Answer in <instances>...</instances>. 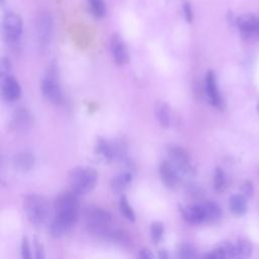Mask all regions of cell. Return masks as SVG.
Instances as JSON below:
<instances>
[{
  "instance_id": "obj_1",
  "label": "cell",
  "mask_w": 259,
  "mask_h": 259,
  "mask_svg": "<svg viewBox=\"0 0 259 259\" xmlns=\"http://www.w3.org/2000/svg\"><path fill=\"white\" fill-rule=\"evenodd\" d=\"M68 179L72 190L78 195H84L95 187L98 173L92 167L80 166L71 170Z\"/></svg>"
},
{
  "instance_id": "obj_2",
  "label": "cell",
  "mask_w": 259,
  "mask_h": 259,
  "mask_svg": "<svg viewBox=\"0 0 259 259\" xmlns=\"http://www.w3.org/2000/svg\"><path fill=\"white\" fill-rule=\"evenodd\" d=\"M23 209L28 221L37 227L45 225L50 217V207L47 200L37 194H29L24 197Z\"/></svg>"
},
{
  "instance_id": "obj_3",
  "label": "cell",
  "mask_w": 259,
  "mask_h": 259,
  "mask_svg": "<svg viewBox=\"0 0 259 259\" xmlns=\"http://www.w3.org/2000/svg\"><path fill=\"white\" fill-rule=\"evenodd\" d=\"M85 222L88 229L97 235H108L111 232L112 217L102 208L92 207L86 210Z\"/></svg>"
},
{
  "instance_id": "obj_4",
  "label": "cell",
  "mask_w": 259,
  "mask_h": 259,
  "mask_svg": "<svg viewBox=\"0 0 259 259\" xmlns=\"http://www.w3.org/2000/svg\"><path fill=\"white\" fill-rule=\"evenodd\" d=\"M169 161L178 171L181 177H190L194 174V169L191 164L187 152L179 146H169L167 148Z\"/></svg>"
},
{
  "instance_id": "obj_5",
  "label": "cell",
  "mask_w": 259,
  "mask_h": 259,
  "mask_svg": "<svg viewBox=\"0 0 259 259\" xmlns=\"http://www.w3.org/2000/svg\"><path fill=\"white\" fill-rule=\"evenodd\" d=\"M78 214L56 213L50 225V233L54 238H61L66 235L76 224Z\"/></svg>"
},
{
  "instance_id": "obj_6",
  "label": "cell",
  "mask_w": 259,
  "mask_h": 259,
  "mask_svg": "<svg viewBox=\"0 0 259 259\" xmlns=\"http://www.w3.org/2000/svg\"><path fill=\"white\" fill-rule=\"evenodd\" d=\"M79 200L78 194L72 191H66L58 195L55 200L56 213H70L78 214Z\"/></svg>"
},
{
  "instance_id": "obj_7",
  "label": "cell",
  "mask_w": 259,
  "mask_h": 259,
  "mask_svg": "<svg viewBox=\"0 0 259 259\" xmlns=\"http://www.w3.org/2000/svg\"><path fill=\"white\" fill-rule=\"evenodd\" d=\"M3 33L9 42L19 39L22 32V20L16 13H7L3 18Z\"/></svg>"
},
{
  "instance_id": "obj_8",
  "label": "cell",
  "mask_w": 259,
  "mask_h": 259,
  "mask_svg": "<svg viewBox=\"0 0 259 259\" xmlns=\"http://www.w3.org/2000/svg\"><path fill=\"white\" fill-rule=\"evenodd\" d=\"M41 92L51 102L58 104L62 100V90L56 75L49 73L41 80Z\"/></svg>"
},
{
  "instance_id": "obj_9",
  "label": "cell",
  "mask_w": 259,
  "mask_h": 259,
  "mask_svg": "<svg viewBox=\"0 0 259 259\" xmlns=\"http://www.w3.org/2000/svg\"><path fill=\"white\" fill-rule=\"evenodd\" d=\"M236 24L241 32V35L246 38H255L257 37V24H258V17L251 14L246 13L240 15L236 19Z\"/></svg>"
},
{
  "instance_id": "obj_10",
  "label": "cell",
  "mask_w": 259,
  "mask_h": 259,
  "mask_svg": "<svg viewBox=\"0 0 259 259\" xmlns=\"http://www.w3.org/2000/svg\"><path fill=\"white\" fill-rule=\"evenodd\" d=\"M11 124L17 133L28 132L33 124V116L30 110L25 107L15 109L11 118Z\"/></svg>"
},
{
  "instance_id": "obj_11",
  "label": "cell",
  "mask_w": 259,
  "mask_h": 259,
  "mask_svg": "<svg viewBox=\"0 0 259 259\" xmlns=\"http://www.w3.org/2000/svg\"><path fill=\"white\" fill-rule=\"evenodd\" d=\"M53 21L51 15L48 13H41L36 19V35L38 44L41 48H45L50 41L52 35Z\"/></svg>"
},
{
  "instance_id": "obj_12",
  "label": "cell",
  "mask_w": 259,
  "mask_h": 259,
  "mask_svg": "<svg viewBox=\"0 0 259 259\" xmlns=\"http://www.w3.org/2000/svg\"><path fill=\"white\" fill-rule=\"evenodd\" d=\"M110 48H111V53H112L114 62L118 66L125 65L128 62L130 54H128L127 47L119 35L117 34L112 35L110 40Z\"/></svg>"
},
{
  "instance_id": "obj_13",
  "label": "cell",
  "mask_w": 259,
  "mask_h": 259,
  "mask_svg": "<svg viewBox=\"0 0 259 259\" xmlns=\"http://www.w3.org/2000/svg\"><path fill=\"white\" fill-rule=\"evenodd\" d=\"M205 93L209 102L217 108L223 107V99L218 89L215 75L212 71H208L205 76Z\"/></svg>"
},
{
  "instance_id": "obj_14",
  "label": "cell",
  "mask_w": 259,
  "mask_h": 259,
  "mask_svg": "<svg viewBox=\"0 0 259 259\" xmlns=\"http://www.w3.org/2000/svg\"><path fill=\"white\" fill-rule=\"evenodd\" d=\"M1 89L4 99L7 101H15L21 95V87L14 76H6L1 79Z\"/></svg>"
},
{
  "instance_id": "obj_15",
  "label": "cell",
  "mask_w": 259,
  "mask_h": 259,
  "mask_svg": "<svg viewBox=\"0 0 259 259\" xmlns=\"http://www.w3.org/2000/svg\"><path fill=\"white\" fill-rule=\"evenodd\" d=\"M159 173L161 180L164 182V184L167 187L171 188L175 187L181 178L180 174L169 160H165L160 164Z\"/></svg>"
},
{
  "instance_id": "obj_16",
  "label": "cell",
  "mask_w": 259,
  "mask_h": 259,
  "mask_svg": "<svg viewBox=\"0 0 259 259\" xmlns=\"http://www.w3.org/2000/svg\"><path fill=\"white\" fill-rule=\"evenodd\" d=\"M35 164V156L30 151H22L15 155L13 166L20 172H27L33 168Z\"/></svg>"
},
{
  "instance_id": "obj_17",
  "label": "cell",
  "mask_w": 259,
  "mask_h": 259,
  "mask_svg": "<svg viewBox=\"0 0 259 259\" xmlns=\"http://www.w3.org/2000/svg\"><path fill=\"white\" fill-rule=\"evenodd\" d=\"M181 214L189 224H200L205 222V214L201 203L183 207L181 209Z\"/></svg>"
},
{
  "instance_id": "obj_18",
  "label": "cell",
  "mask_w": 259,
  "mask_h": 259,
  "mask_svg": "<svg viewBox=\"0 0 259 259\" xmlns=\"http://www.w3.org/2000/svg\"><path fill=\"white\" fill-rule=\"evenodd\" d=\"M95 153L103 161L110 162L115 159L114 143H110L104 139H98L95 144Z\"/></svg>"
},
{
  "instance_id": "obj_19",
  "label": "cell",
  "mask_w": 259,
  "mask_h": 259,
  "mask_svg": "<svg viewBox=\"0 0 259 259\" xmlns=\"http://www.w3.org/2000/svg\"><path fill=\"white\" fill-rule=\"evenodd\" d=\"M155 114L159 123L163 127H169L171 123V110L164 101H157L155 104Z\"/></svg>"
},
{
  "instance_id": "obj_20",
  "label": "cell",
  "mask_w": 259,
  "mask_h": 259,
  "mask_svg": "<svg viewBox=\"0 0 259 259\" xmlns=\"http://www.w3.org/2000/svg\"><path fill=\"white\" fill-rule=\"evenodd\" d=\"M252 253V245L247 240H239L230 243V257H249Z\"/></svg>"
},
{
  "instance_id": "obj_21",
  "label": "cell",
  "mask_w": 259,
  "mask_h": 259,
  "mask_svg": "<svg viewBox=\"0 0 259 259\" xmlns=\"http://www.w3.org/2000/svg\"><path fill=\"white\" fill-rule=\"evenodd\" d=\"M230 210L238 217H241L247 211V200L244 194H235L229 200Z\"/></svg>"
},
{
  "instance_id": "obj_22",
  "label": "cell",
  "mask_w": 259,
  "mask_h": 259,
  "mask_svg": "<svg viewBox=\"0 0 259 259\" xmlns=\"http://www.w3.org/2000/svg\"><path fill=\"white\" fill-rule=\"evenodd\" d=\"M204 214H205V222L207 223H214L222 218V208L215 201H204L201 203Z\"/></svg>"
},
{
  "instance_id": "obj_23",
  "label": "cell",
  "mask_w": 259,
  "mask_h": 259,
  "mask_svg": "<svg viewBox=\"0 0 259 259\" xmlns=\"http://www.w3.org/2000/svg\"><path fill=\"white\" fill-rule=\"evenodd\" d=\"M133 175L131 172H122L117 174L113 179L111 180V187L116 192H121L124 189H126L130 184L132 183Z\"/></svg>"
},
{
  "instance_id": "obj_24",
  "label": "cell",
  "mask_w": 259,
  "mask_h": 259,
  "mask_svg": "<svg viewBox=\"0 0 259 259\" xmlns=\"http://www.w3.org/2000/svg\"><path fill=\"white\" fill-rule=\"evenodd\" d=\"M119 209H120V212L123 214V217L128 220V221H132L134 222L135 219H136V215H135V211L132 207V205L130 204L127 198L124 196V195H121L120 198H119Z\"/></svg>"
},
{
  "instance_id": "obj_25",
  "label": "cell",
  "mask_w": 259,
  "mask_h": 259,
  "mask_svg": "<svg viewBox=\"0 0 259 259\" xmlns=\"http://www.w3.org/2000/svg\"><path fill=\"white\" fill-rule=\"evenodd\" d=\"M213 187L217 191H223L227 187V176L223 169L217 168L213 174Z\"/></svg>"
},
{
  "instance_id": "obj_26",
  "label": "cell",
  "mask_w": 259,
  "mask_h": 259,
  "mask_svg": "<svg viewBox=\"0 0 259 259\" xmlns=\"http://www.w3.org/2000/svg\"><path fill=\"white\" fill-rule=\"evenodd\" d=\"M91 13L95 17H103L106 12V5L103 0H88Z\"/></svg>"
},
{
  "instance_id": "obj_27",
  "label": "cell",
  "mask_w": 259,
  "mask_h": 259,
  "mask_svg": "<svg viewBox=\"0 0 259 259\" xmlns=\"http://www.w3.org/2000/svg\"><path fill=\"white\" fill-rule=\"evenodd\" d=\"M150 233H151V237L152 240L155 243H159L163 237L164 234V226L162 223L160 222H154L151 224V228H150Z\"/></svg>"
},
{
  "instance_id": "obj_28",
  "label": "cell",
  "mask_w": 259,
  "mask_h": 259,
  "mask_svg": "<svg viewBox=\"0 0 259 259\" xmlns=\"http://www.w3.org/2000/svg\"><path fill=\"white\" fill-rule=\"evenodd\" d=\"M179 256L181 258H192L196 256V249L191 244H183L179 250Z\"/></svg>"
},
{
  "instance_id": "obj_29",
  "label": "cell",
  "mask_w": 259,
  "mask_h": 259,
  "mask_svg": "<svg viewBox=\"0 0 259 259\" xmlns=\"http://www.w3.org/2000/svg\"><path fill=\"white\" fill-rule=\"evenodd\" d=\"M11 72V62L8 58L3 57L1 60V66H0V73H1V79L9 76Z\"/></svg>"
},
{
  "instance_id": "obj_30",
  "label": "cell",
  "mask_w": 259,
  "mask_h": 259,
  "mask_svg": "<svg viewBox=\"0 0 259 259\" xmlns=\"http://www.w3.org/2000/svg\"><path fill=\"white\" fill-rule=\"evenodd\" d=\"M21 256L22 258H30V247H29V242L27 237H23L21 241Z\"/></svg>"
},
{
  "instance_id": "obj_31",
  "label": "cell",
  "mask_w": 259,
  "mask_h": 259,
  "mask_svg": "<svg viewBox=\"0 0 259 259\" xmlns=\"http://www.w3.org/2000/svg\"><path fill=\"white\" fill-rule=\"evenodd\" d=\"M183 14H184L185 20L187 22H191L192 21V17H193L192 9H191V6H190V4L188 2H184L183 3Z\"/></svg>"
},
{
  "instance_id": "obj_32",
  "label": "cell",
  "mask_w": 259,
  "mask_h": 259,
  "mask_svg": "<svg viewBox=\"0 0 259 259\" xmlns=\"http://www.w3.org/2000/svg\"><path fill=\"white\" fill-rule=\"evenodd\" d=\"M242 191L245 196H251L253 193V186L250 181H245L242 185Z\"/></svg>"
},
{
  "instance_id": "obj_33",
  "label": "cell",
  "mask_w": 259,
  "mask_h": 259,
  "mask_svg": "<svg viewBox=\"0 0 259 259\" xmlns=\"http://www.w3.org/2000/svg\"><path fill=\"white\" fill-rule=\"evenodd\" d=\"M34 249H35V257L36 258H44L45 257L44 247H42V245L36 239L34 241Z\"/></svg>"
},
{
  "instance_id": "obj_34",
  "label": "cell",
  "mask_w": 259,
  "mask_h": 259,
  "mask_svg": "<svg viewBox=\"0 0 259 259\" xmlns=\"http://www.w3.org/2000/svg\"><path fill=\"white\" fill-rule=\"evenodd\" d=\"M139 256L141 258H153L154 254L149 249H142L139 253Z\"/></svg>"
},
{
  "instance_id": "obj_35",
  "label": "cell",
  "mask_w": 259,
  "mask_h": 259,
  "mask_svg": "<svg viewBox=\"0 0 259 259\" xmlns=\"http://www.w3.org/2000/svg\"><path fill=\"white\" fill-rule=\"evenodd\" d=\"M159 257H160V258H167V257H168V255L165 253V251H163V252H160Z\"/></svg>"
},
{
  "instance_id": "obj_36",
  "label": "cell",
  "mask_w": 259,
  "mask_h": 259,
  "mask_svg": "<svg viewBox=\"0 0 259 259\" xmlns=\"http://www.w3.org/2000/svg\"><path fill=\"white\" fill-rule=\"evenodd\" d=\"M257 37H259V17H258V24H257Z\"/></svg>"
},
{
  "instance_id": "obj_37",
  "label": "cell",
  "mask_w": 259,
  "mask_h": 259,
  "mask_svg": "<svg viewBox=\"0 0 259 259\" xmlns=\"http://www.w3.org/2000/svg\"><path fill=\"white\" fill-rule=\"evenodd\" d=\"M1 1H2V2H3V1H4V0H1Z\"/></svg>"
}]
</instances>
